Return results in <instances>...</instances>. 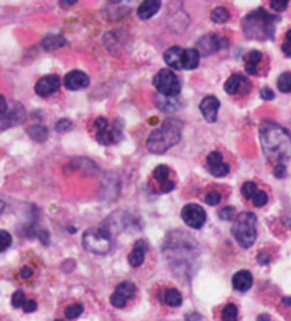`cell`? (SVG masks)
Listing matches in <instances>:
<instances>
[{
  "mask_svg": "<svg viewBox=\"0 0 291 321\" xmlns=\"http://www.w3.org/2000/svg\"><path fill=\"white\" fill-rule=\"evenodd\" d=\"M261 151L268 162L274 165H286L291 158L290 132L277 123L264 121L260 125Z\"/></svg>",
  "mask_w": 291,
  "mask_h": 321,
  "instance_id": "1",
  "label": "cell"
},
{
  "mask_svg": "<svg viewBox=\"0 0 291 321\" xmlns=\"http://www.w3.org/2000/svg\"><path fill=\"white\" fill-rule=\"evenodd\" d=\"M280 16L267 13L263 7L250 12L242 20V29L244 36L252 40H273L276 33V25L279 23Z\"/></svg>",
  "mask_w": 291,
  "mask_h": 321,
  "instance_id": "2",
  "label": "cell"
},
{
  "mask_svg": "<svg viewBox=\"0 0 291 321\" xmlns=\"http://www.w3.org/2000/svg\"><path fill=\"white\" fill-rule=\"evenodd\" d=\"M181 129H182L181 123L173 118H169L163 121L159 128L151 132V135L146 139V147L152 154L162 155L181 141L182 136Z\"/></svg>",
  "mask_w": 291,
  "mask_h": 321,
  "instance_id": "3",
  "label": "cell"
},
{
  "mask_svg": "<svg viewBox=\"0 0 291 321\" xmlns=\"http://www.w3.org/2000/svg\"><path fill=\"white\" fill-rule=\"evenodd\" d=\"M256 223H257V218L253 212H242L234 219V223L231 226V235L236 239V242L244 249H249L255 245L257 239Z\"/></svg>",
  "mask_w": 291,
  "mask_h": 321,
  "instance_id": "4",
  "label": "cell"
},
{
  "mask_svg": "<svg viewBox=\"0 0 291 321\" xmlns=\"http://www.w3.org/2000/svg\"><path fill=\"white\" fill-rule=\"evenodd\" d=\"M163 60L170 70H194L199 65L200 53L197 49H182L173 46L165 51Z\"/></svg>",
  "mask_w": 291,
  "mask_h": 321,
  "instance_id": "5",
  "label": "cell"
},
{
  "mask_svg": "<svg viewBox=\"0 0 291 321\" xmlns=\"http://www.w3.org/2000/svg\"><path fill=\"white\" fill-rule=\"evenodd\" d=\"M83 246L94 255H107L111 250V235L104 227H90L83 233Z\"/></svg>",
  "mask_w": 291,
  "mask_h": 321,
  "instance_id": "6",
  "label": "cell"
},
{
  "mask_svg": "<svg viewBox=\"0 0 291 321\" xmlns=\"http://www.w3.org/2000/svg\"><path fill=\"white\" fill-rule=\"evenodd\" d=\"M152 84L161 96L168 97V98L178 97L181 94V90H182L178 75L175 74L170 68L159 70V73H157L152 80Z\"/></svg>",
  "mask_w": 291,
  "mask_h": 321,
  "instance_id": "7",
  "label": "cell"
},
{
  "mask_svg": "<svg viewBox=\"0 0 291 321\" xmlns=\"http://www.w3.org/2000/svg\"><path fill=\"white\" fill-rule=\"evenodd\" d=\"M96 136L98 144L101 145H112L117 144L122 138V123L121 120H117L112 127H109L105 117H98L94 121Z\"/></svg>",
  "mask_w": 291,
  "mask_h": 321,
  "instance_id": "8",
  "label": "cell"
},
{
  "mask_svg": "<svg viewBox=\"0 0 291 321\" xmlns=\"http://www.w3.org/2000/svg\"><path fill=\"white\" fill-rule=\"evenodd\" d=\"M183 222L191 229H202L206 222V212L197 203H188L182 208L181 212Z\"/></svg>",
  "mask_w": 291,
  "mask_h": 321,
  "instance_id": "9",
  "label": "cell"
},
{
  "mask_svg": "<svg viewBox=\"0 0 291 321\" xmlns=\"http://www.w3.org/2000/svg\"><path fill=\"white\" fill-rule=\"evenodd\" d=\"M135 294V286L131 282H122L117 286L115 291L111 296V304L117 309H124L128 300Z\"/></svg>",
  "mask_w": 291,
  "mask_h": 321,
  "instance_id": "10",
  "label": "cell"
},
{
  "mask_svg": "<svg viewBox=\"0 0 291 321\" xmlns=\"http://www.w3.org/2000/svg\"><path fill=\"white\" fill-rule=\"evenodd\" d=\"M226 46H229V41L226 38L218 36V34H207L197 41V49H200L199 53L203 56H209V54L223 49Z\"/></svg>",
  "mask_w": 291,
  "mask_h": 321,
  "instance_id": "11",
  "label": "cell"
},
{
  "mask_svg": "<svg viewBox=\"0 0 291 321\" xmlns=\"http://www.w3.org/2000/svg\"><path fill=\"white\" fill-rule=\"evenodd\" d=\"M206 166L210 173L218 178H223L230 172V166L226 162H223V155L220 151H213L207 155Z\"/></svg>",
  "mask_w": 291,
  "mask_h": 321,
  "instance_id": "12",
  "label": "cell"
},
{
  "mask_svg": "<svg viewBox=\"0 0 291 321\" xmlns=\"http://www.w3.org/2000/svg\"><path fill=\"white\" fill-rule=\"evenodd\" d=\"M60 86V77L56 74H50L46 75V77H41V78L37 81L36 87H34V91H36L37 96H40V97H50L51 94H54L56 91H59Z\"/></svg>",
  "mask_w": 291,
  "mask_h": 321,
  "instance_id": "13",
  "label": "cell"
},
{
  "mask_svg": "<svg viewBox=\"0 0 291 321\" xmlns=\"http://www.w3.org/2000/svg\"><path fill=\"white\" fill-rule=\"evenodd\" d=\"M220 108V101L215 96H207L200 101L199 110L207 123L213 124L218 121V112Z\"/></svg>",
  "mask_w": 291,
  "mask_h": 321,
  "instance_id": "14",
  "label": "cell"
},
{
  "mask_svg": "<svg viewBox=\"0 0 291 321\" xmlns=\"http://www.w3.org/2000/svg\"><path fill=\"white\" fill-rule=\"evenodd\" d=\"M249 90H252V86L242 74L230 75L225 83V91L227 94H230V96H234L237 93H244L246 94Z\"/></svg>",
  "mask_w": 291,
  "mask_h": 321,
  "instance_id": "15",
  "label": "cell"
},
{
  "mask_svg": "<svg viewBox=\"0 0 291 321\" xmlns=\"http://www.w3.org/2000/svg\"><path fill=\"white\" fill-rule=\"evenodd\" d=\"M88 84H90L88 75L80 70H73L64 77V86L67 90H71V91L83 90L85 87H88Z\"/></svg>",
  "mask_w": 291,
  "mask_h": 321,
  "instance_id": "16",
  "label": "cell"
},
{
  "mask_svg": "<svg viewBox=\"0 0 291 321\" xmlns=\"http://www.w3.org/2000/svg\"><path fill=\"white\" fill-rule=\"evenodd\" d=\"M169 175L170 169L166 165H159V166H157V168L154 169V172H152L154 179L158 182L159 191L163 192V193H168V192H170V191L175 188V182L170 181Z\"/></svg>",
  "mask_w": 291,
  "mask_h": 321,
  "instance_id": "17",
  "label": "cell"
},
{
  "mask_svg": "<svg viewBox=\"0 0 291 321\" xmlns=\"http://www.w3.org/2000/svg\"><path fill=\"white\" fill-rule=\"evenodd\" d=\"M26 118V111L25 108L20 105V104H14L12 105V110L9 114H6L3 118H1V129H7L10 127H14V125H19L25 121Z\"/></svg>",
  "mask_w": 291,
  "mask_h": 321,
  "instance_id": "18",
  "label": "cell"
},
{
  "mask_svg": "<svg viewBox=\"0 0 291 321\" xmlns=\"http://www.w3.org/2000/svg\"><path fill=\"white\" fill-rule=\"evenodd\" d=\"M149 250V245L146 243L145 240H138L135 243V246L131 250V253L128 255V261L132 267H139L144 260H145V253Z\"/></svg>",
  "mask_w": 291,
  "mask_h": 321,
  "instance_id": "19",
  "label": "cell"
},
{
  "mask_svg": "<svg viewBox=\"0 0 291 321\" xmlns=\"http://www.w3.org/2000/svg\"><path fill=\"white\" fill-rule=\"evenodd\" d=\"M231 284H233L234 290H237V291H247L253 286V276L247 270H240L233 276Z\"/></svg>",
  "mask_w": 291,
  "mask_h": 321,
  "instance_id": "20",
  "label": "cell"
},
{
  "mask_svg": "<svg viewBox=\"0 0 291 321\" xmlns=\"http://www.w3.org/2000/svg\"><path fill=\"white\" fill-rule=\"evenodd\" d=\"M161 6L162 4H161L159 0H146V1L141 3V6L136 10V14H138V17L141 20H148V19L154 17L159 12Z\"/></svg>",
  "mask_w": 291,
  "mask_h": 321,
  "instance_id": "21",
  "label": "cell"
},
{
  "mask_svg": "<svg viewBox=\"0 0 291 321\" xmlns=\"http://www.w3.org/2000/svg\"><path fill=\"white\" fill-rule=\"evenodd\" d=\"M263 60V53L259 51V50H253L250 51L246 59H244V68H246V73L250 75H257L259 71V64Z\"/></svg>",
  "mask_w": 291,
  "mask_h": 321,
  "instance_id": "22",
  "label": "cell"
},
{
  "mask_svg": "<svg viewBox=\"0 0 291 321\" xmlns=\"http://www.w3.org/2000/svg\"><path fill=\"white\" fill-rule=\"evenodd\" d=\"M65 43H67V40L60 34H49L41 40V47L47 51H54V50L65 46Z\"/></svg>",
  "mask_w": 291,
  "mask_h": 321,
  "instance_id": "23",
  "label": "cell"
},
{
  "mask_svg": "<svg viewBox=\"0 0 291 321\" xmlns=\"http://www.w3.org/2000/svg\"><path fill=\"white\" fill-rule=\"evenodd\" d=\"M163 301H165V304L169 306V307H179L183 301L182 294H181L179 290H176L175 287H169V289H166L165 293H163Z\"/></svg>",
  "mask_w": 291,
  "mask_h": 321,
  "instance_id": "24",
  "label": "cell"
},
{
  "mask_svg": "<svg viewBox=\"0 0 291 321\" xmlns=\"http://www.w3.org/2000/svg\"><path fill=\"white\" fill-rule=\"evenodd\" d=\"M210 19H212L213 23L223 25V23H226L230 19V12L227 9H225V7H216V9L212 10Z\"/></svg>",
  "mask_w": 291,
  "mask_h": 321,
  "instance_id": "25",
  "label": "cell"
},
{
  "mask_svg": "<svg viewBox=\"0 0 291 321\" xmlns=\"http://www.w3.org/2000/svg\"><path fill=\"white\" fill-rule=\"evenodd\" d=\"M27 132H29V135L32 136L33 139H36V141H38V142L46 141V139H47V135H49L47 128L43 127V125H33V127L29 128Z\"/></svg>",
  "mask_w": 291,
  "mask_h": 321,
  "instance_id": "26",
  "label": "cell"
},
{
  "mask_svg": "<svg viewBox=\"0 0 291 321\" xmlns=\"http://www.w3.org/2000/svg\"><path fill=\"white\" fill-rule=\"evenodd\" d=\"M237 317H239V310L233 303L226 304L222 310V320L223 321H237Z\"/></svg>",
  "mask_w": 291,
  "mask_h": 321,
  "instance_id": "27",
  "label": "cell"
},
{
  "mask_svg": "<svg viewBox=\"0 0 291 321\" xmlns=\"http://www.w3.org/2000/svg\"><path fill=\"white\" fill-rule=\"evenodd\" d=\"M277 87L281 93L284 94H289L291 93V73L290 71H286L283 74H280V77L277 78Z\"/></svg>",
  "mask_w": 291,
  "mask_h": 321,
  "instance_id": "28",
  "label": "cell"
},
{
  "mask_svg": "<svg viewBox=\"0 0 291 321\" xmlns=\"http://www.w3.org/2000/svg\"><path fill=\"white\" fill-rule=\"evenodd\" d=\"M83 311H84L83 304H71V306H68V307L65 309L64 314H65V317H67L68 320H74V319L80 317V316L83 314Z\"/></svg>",
  "mask_w": 291,
  "mask_h": 321,
  "instance_id": "29",
  "label": "cell"
},
{
  "mask_svg": "<svg viewBox=\"0 0 291 321\" xmlns=\"http://www.w3.org/2000/svg\"><path fill=\"white\" fill-rule=\"evenodd\" d=\"M256 192H257V185H256V182L250 181V182L243 184L242 193L243 196H244L246 199H253V196L256 195Z\"/></svg>",
  "mask_w": 291,
  "mask_h": 321,
  "instance_id": "30",
  "label": "cell"
},
{
  "mask_svg": "<svg viewBox=\"0 0 291 321\" xmlns=\"http://www.w3.org/2000/svg\"><path fill=\"white\" fill-rule=\"evenodd\" d=\"M252 202L257 208H263V206H266L267 202H268V196H267V193L264 191H257L253 199H252Z\"/></svg>",
  "mask_w": 291,
  "mask_h": 321,
  "instance_id": "31",
  "label": "cell"
},
{
  "mask_svg": "<svg viewBox=\"0 0 291 321\" xmlns=\"http://www.w3.org/2000/svg\"><path fill=\"white\" fill-rule=\"evenodd\" d=\"M219 218L222 221H231L236 219V209L233 206H225L219 212Z\"/></svg>",
  "mask_w": 291,
  "mask_h": 321,
  "instance_id": "32",
  "label": "cell"
},
{
  "mask_svg": "<svg viewBox=\"0 0 291 321\" xmlns=\"http://www.w3.org/2000/svg\"><path fill=\"white\" fill-rule=\"evenodd\" d=\"M0 237H1V240H0V252L3 253V252H6L9 247L12 246V236L9 235L6 230H0Z\"/></svg>",
  "mask_w": 291,
  "mask_h": 321,
  "instance_id": "33",
  "label": "cell"
},
{
  "mask_svg": "<svg viewBox=\"0 0 291 321\" xmlns=\"http://www.w3.org/2000/svg\"><path fill=\"white\" fill-rule=\"evenodd\" d=\"M25 303H26L25 293H23V291H20V290L14 291V294L12 296V306H13V307H16V309H22Z\"/></svg>",
  "mask_w": 291,
  "mask_h": 321,
  "instance_id": "34",
  "label": "cell"
},
{
  "mask_svg": "<svg viewBox=\"0 0 291 321\" xmlns=\"http://www.w3.org/2000/svg\"><path fill=\"white\" fill-rule=\"evenodd\" d=\"M71 128H73V123L70 120H67V118H63L56 124V131L57 132H65V131H70Z\"/></svg>",
  "mask_w": 291,
  "mask_h": 321,
  "instance_id": "35",
  "label": "cell"
},
{
  "mask_svg": "<svg viewBox=\"0 0 291 321\" xmlns=\"http://www.w3.org/2000/svg\"><path fill=\"white\" fill-rule=\"evenodd\" d=\"M270 6L273 10L276 12H284L287 7H289V1L287 0H271L270 1Z\"/></svg>",
  "mask_w": 291,
  "mask_h": 321,
  "instance_id": "36",
  "label": "cell"
},
{
  "mask_svg": "<svg viewBox=\"0 0 291 321\" xmlns=\"http://www.w3.org/2000/svg\"><path fill=\"white\" fill-rule=\"evenodd\" d=\"M205 200H206L207 205H210V206H216L219 205V202L222 200V196H220V193L219 192H209L206 196H205Z\"/></svg>",
  "mask_w": 291,
  "mask_h": 321,
  "instance_id": "37",
  "label": "cell"
},
{
  "mask_svg": "<svg viewBox=\"0 0 291 321\" xmlns=\"http://www.w3.org/2000/svg\"><path fill=\"white\" fill-rule=\"evenodd\" d=\"M281 50H283V53H284L287 57H291V29L286 33V41L283 43Z\"/></svg>",
  "mask_w": 291,
  "mask_h": 321,
  "instance_id": "38",
  "label": "cell"
},
{
  "mask_svg": "<svg viewBox=\"0 0 291 321\" xmlns=\"http://www.w3.org/2000/svg\"><path fill=\"white\" fill-rule=\"evenodd\" d=\"M260 97L263 99H266V101H271V99H274V91L271 90V88H268V87H263L261 90H260Z\"/></svg>",
  "mask_w": 291,
  "mask_h": 321,
  "instance_id": "39",
  "label": "cell"
},
{
  "mask_svg": "<svg viewBox=\"0 0 291 321\" xmlns=\"http://www.w3.org/2000/svg\"><path fill=\"white\" fill-rule=\"evenodd\" d=\"M273 173H274V176L276 178H284L286 176V173H287V168H286V165H274V169H273Z\"/></svg>",
  "mask_w": 291,
  "mask_h": 321,
  "instance_id": "40",
  "label": "cell"
},
{
  "mask_svg": "<svg viewBox=\"0 0 291 321\" xmlns=\"http://www.w3.org/2000/svg\"><path fill=\"white\" fill-rule=\"evenodd\" d=\"M270 260L271 257L268 256V253L266 252H259V255H257V263L260 264V266H266L270 263Z\"/></svg>",
  "mask_w": 291,
  "mask_h": 321,
  "instance_id": "41",
  "label": "cell"
},
{
  "mask_svg": "<svg viewBox=\"0 0 291 321\" xmlns=\"http://www.w3.org/2000/svg\"><path fill=\"white\" fill-rule=\"evenodd\" d=\"M23 311L26 313H33V311H36L37 309V303L34 300H26V303L23 304Z\"/></svg>",
  "mask_w": 291,
  "mask_h": 321,
  "instance_id": "42",
  "label": "cell"
},
{
  "mask_svg": "<svg viewBox=\"0 0 291 321\" xmlns=\"http://www.w3.org/2000/svg\"><path fill=\"white\" fill-rule=\"evenodd\" d=\"M20 276H22L23 279H30V277L33 276V270H32L30 267H23V269L20 270Z\"/></svg>",
  "mask_w": 291,
  "mask_h": 321,
  "instance_id": "43",
  "label": "cell"
},
{
  "mask_svg": "<svg viewBox=\"0 0 291 321\" xmlns=\"http://www.w3.org/2000/svg\"><path fill=\"white\" fill-rule=\"evenodd\" d=\"M186 321H202V316H199L197 313H191L186 316Z\"/></svg>",
  "mask_w": 291,
  "mask_h": 321,
  "instance_id": "44",
  "label": "cell"
},
{
  "mask_svg": "<svg viewBox=\"0 0 291 321\" xmlns=\"http://www.w3.org/2000/svg\"><path fill=\"white\" fill-rule=\"evenodd\" d=\"M6 114H7V102H6V98L1 96V111H0V117L3 118Z\"/></svg>",
  "mask_w": 291,
  "mask_h": 321,
  "instance_id": "45",
  "label": "cell"
},
{
  "mask_svg": "<svg viewBox=\"0 0 291 321\" xmlns=\"http://www.w3.org/2000/svg\"><path fill=\"white\" fill-rule=\"evenodd\" d=\"M59 3H60V6H63V7H67V6H73V4H75V3H77V0H70V1H64V0H60Z\"/></svg>",
  "mask_w": 291,
  "mask_h": 321,
  "instance_id": "46",
  "label": "cell"
},
{
  "mask_svg": "<svg viewBox=\"0 0 291 321\" xmlns=\"http://www.w3.org/2000/svg\"><path fill=\"white\" fill-rule=\"evenodd\" d=\"M257 321H271V319H270L267 314H260V316L257 317Z\"/></svg>",
  "mask_w": 291,
  "mask_h": 321,
  "instance_id": "47",
  "label": "cell"
},
{
  "mask_svg": "<svg viewBox=\"0 0 291 321\" xmlns=\"http://www.w3.org/2000/svg\"><path fill=\"white\" fill-rule=\"evenodd\" d=\"M281 301H283V304H286V306H290L291 307V297H283V298H281Z\"/></svg>",
  "mask_w": 291,
  "mask_h": 321,
  "instance_id": "48",
  "label": "cell"
},
{
  "mask_svg": "<svg viewBox=\"0 0 291 321\" xmlns=\"http://www.w3.org/2000/svg\"><path fill=\"white\" fill-rule=\"evenodd\" d=\"M56 321H63V320H56Z\"/></svg>",
  "mask_w": 291,
  "mask_h": 321,
  "instance_id": "49",
  "label": "cell"
}]
</instances>
